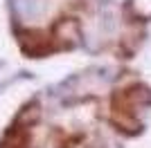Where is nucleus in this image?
Wrapping results in <instances>:
<instances>
[{
    "label": "nucleus",
    "mask_w": 151,
    "mask_h": 148,
    "mask_svg": "<svg viewBox=\"0 0 151 148\" xmlns=\"http://www.w3.org/2000/svg\"><path fill=\"white\" fill-rule=\"evenodd\" d=\"M0 148H32V135H29V126H12L7 130V135L2 137Z\"/></svg>",
    "instance_id": "f257e3e1"
}]
</instances>
